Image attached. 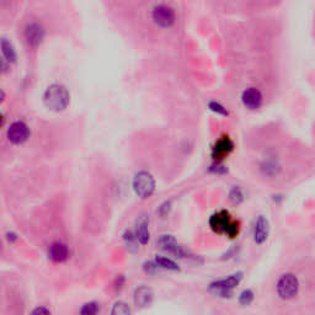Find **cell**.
Listing matches in <instances>:
<instances>
[{"label":"cell","instance_id":"30","mask_svg":"<svg viewBox=\"0 0 315 315\" xmlns=\"http://www.w3.org/2000/svg\"><path fill=\"white\" fill-rule=\"evenodd\" d=\"M16 239V234H14V233H7V240H9L10 243H14Z\"/></svg>","mask_w":315,"mask_h":315},{"label":"cell","instance_id":"11","mask_svg":"<svg viewBox=\"0 0 315 315\" xmlns=\"http://www.w3.org/2000/svg\"><path fill=\"white\" fill-rule=\"evenodd\" d=\"M233 149H234V144H233L232 139L228 136H223L214 144L213 149H212V158L216 159V160H221V159L229 155Z\"/></svg>","mask_w":315,"mask_h":315},{"label":"cell","instance_id":"6","mask_svg":"<svg viewBox=\"0 0 315 315\" xmlns=\"http://www.w3.org/2000/svg\"><path fill=\"white\" fill-rule=\"evenodd\" d=\"M30 128L25 122L22 121H16L9 127L6 132L7 139L12 143V144H22L30 137Z\"/></svg>","mask_w":315,"mask_h":315},{"label":"cell","instance_id":"15","mask_svg":"<svg viewBox=\"0 0 315 315\" xmlns=\"http://www.w3.org/2000/svg\"><path fill=\"white\" fill-rule=\"evenodd\" d=\"M148 223H149V219L145 216H143L142 218H139V221L137 222L136 237L142 245L148 244V242H149L150 235L149 230H148Z\"/></svg>","mask_w":315,"mask_h":315},{"label":"cell","instance_id":"12","mask_svg":"<svg viewBox=\"0 0 315 315\" xmlns=\"http://www.w3.org/2000/svg\"><path fill=\"white\" fill-rule=\"evenodd\" d=\"M48 258L53 263H64L69 258V249L63 243H53L48 249Z\"/></svg>","mask_w":315,"mask_h":315},{"label":"cell","instance_id":"29","mask_svg":"<svg viewBox=\"0 0 315 315\" xmlns=\"http://www.w3.org/2000/svg\"><path fill=\"white\" fill-rule=\"evenodd\" d=\"M124 283V279L122 276H118L117 280H116V290H121L122 288V285Z\"/></svg>","mask_w":315,"mask_h":315},{"label":"cell","instance_id":"27","mask_svg":"<svg viewBox=\"0 0 315 315\" xmlns=\"http://www.w3.org/2000/svg\"><path fill=\"white\" fill-rule=\"evenodd\" d=\"M210 170L212 171V173H216V174H224L228 171L223 165H218V164H214V165H212Z\"/></svg>","mask_w":315,"mask_h":315},{"label":"cell","instance_id":"9","mask_svg":"<svg viewBox=\"0 0 315 315\" xmlns=\"http://www.w3.org/2000/svg\"><path fill=\"white\" fill-rule=\"evenodd\" d=\"M25 38L31 47H37L44 38L43 26L37 22L28 23L25 28Z\"/></svg>","mask_w":315,"mask_h":315},{"label":"cell","instance_id":"22","mask_svg":"<svg viewBox=\"0 0 315 315\" xmlns=\"http://www.w3.org/2000/svg\"><path fill=\"white\" fill-rule=\"evenodd\" d=\"M97 313H99V304L96 302H89L80 309V315H97Z\"/></svg>","mask_w":315,"mask_h":315},{"label":"cell","instance_id":"21","mask_svg":"<svg viewBox=\"0 0 315 315\" xmlns=\"http://www.w3.org/2000/svg\"><path fill=\"white\" fill-rule=\"evenodd\" d=\"M229 198L234 205H239L244 201V191L239 186H234L229 192Z\"/></svg>","mask_w":315,"mask_h":315},{"label":"cell","instance_id":"8","mask_svg":"<svg viewBox=\"0 0 315 315\" xmlns=\"http://www.w3.org/2000/svg\"><path fill=\"white\" fill-rule=\"evenodd\" d=\"M158 244L160 246V249L173 254L176 258L184 259L187 258V255H189V251H186L181 245L177 244L173 235H161L158 240Z\"/></svg>","mask_w":315,"mask_h":315},{"label":"cell","instance_id":"4","mask_svg":"<svg viewBox=\"0 0 315 315\" xmlns=\"http://www.w3.org/2000/svg\"><path fill=\"white\" fill-rule=\"evenodd\" d=\"M277 295L282 299H292L298 295L299 281L293 274H285L277 282Z\"/></svg>","mask_w":315,"mask_h":315},{"label":"cell","instance_id":"19","mask_svg":"<svg viewBox=\"0 0 315 315\" xmlns=\"http://www.w3.org/2000/svg\"><path fill=\"white\" fill-rule=\"evenodd\" d=\"M155 264H157L158 267H160V269L170 270V271H179L180 270L175 261H173L171 259L164 258V256H157Z\"/></svg>","mask_w":315,"mask_h":315},{"label":"cell","instance_id":"2","mask_svg":"<svg viewBox=\"0 0 315 315\" xmlns=\"http://www.w3.org/2000/svg\"><path fill=\"white\" fill-rule=\"evenodd\" d=\"M243 279L242 272H237L234 275H230L226 279L217 280L210 285V291L214 295L223 298H229L233 295V290L237 287Z\"/></svg>","mask_w":315,"mask_h":315},{"label":"cell","instance_id":"25","mask_svg":"<svg viewBox=\"0 0 315 315\" xmlns=\"http://www.w3.org/2000/svg\"><path fill=\"white\" fill-rule=\"evenodd\" d=\"M170 208H171V202L170 201H166V202H164L163 205L159 207V214L163 217L166 216V214L169 213V211H170Z\"/></svg>","mask_w":315,"mask_h":315},{"label":"cell","instance_id":"7","mask_svg":"<svg viewBox=\"0 0 315 315\" xmlns=\"http://www.w3.org/2000/svg\"><path fill=\"white\" fill-rule=\"evenodd\" d=\"M233 224H234V222H232L230 214L228 213L227 211L217 212V213H214L210 219L211 228L216 233H219V234H223V233L228 234Z\"/></svg>","mask_w":315,"mask_h":315},{"label":"cell","instance_id":"17","mask_svg":"<svg viewBox=\"0 0 315 315\" xmlns=\"http://www.w3.org/2000/svg\"><path fill=\"white\" fill-rule=\"evenodd\" d=\"M1 52L4 59L9 63H14L16 60V52H15L14 46L6 38H1Z\"/></svg>","mask_w":315,"mask_h":315},{"label":"cell","instance_id":"1","mask_svg":"<svg viewBox=\"0 0 315 315\" xmlns=\"http://www.w3.org/2000/svg\"><path fill=\"white\" fill-rule=\"evenodd\" d=\"M43 102L49 110L59 112V111L65 110L69 105L70 94L68 89L62 84H52L44 91Z\"/></svg>","mask_w":315,"mask_h":315},{"label":"cell","instance_id":"23","mask_svg":"<svg viewBox=\"0 0 315 315\" xmlns=\"http://www.w3.org/2000/svg\"><path fill=\"white\" fill-rule=\"evenodd\" d=\"M254 301V293L251 290H245L240 293L239 296V303L242 306H249L251 304V302Z\"/></svg>","mask_w":315,"mask_h":315},{"label":"cell","instance_id":"26","mask_svg":"<svg viewBox=\"0 0 315 315\" xmlns=\"http://www.w3.org/2000/svg\"><path fill=\"white\" fill-rule=\"evenodd\" d=\"M31 315H52V314H51V312H49L47 308H44V307H37V308L33 309Z\"/></svg>","mask_w":315,"mask_h":315},{"label":"cell","instance_id":"10","mask_svg":"<svg viewBox=\"0 0 315 315\" xmlns=\"http://www.w3.org/2000/svg\"><path fill=\"white\" fill-rule=\"evenodd\" d=\"M263 94L260 90L256 88H249L246 89L242 95V101L245 107L250 108V110H258L263 105Z\"/></svg>","mask_w":315,"mask_h":315},{"label":"cell","instance_id":"16","mask_svg":"<svg viewBox=\"0 0 315 315\" xmlns=\"http://www.w3.org/2000/svg\"><path fill=\"white\" fill-rule=\"evenodd\" d=\"M280 170L281 165L279 164V160H277V159H266V160H264V163L261 164V171H263L266 176H276L277 174L280 173Z\"/></svg>","mask_w":315,"mask_h":315},{"label":"cell","instance_id":"20","mask_svg":"<svg viewBox=\"0 0 315 315\" xmlns=\"http://www.w3.org/2000/svg\"><path fill=\"white\" fill-rule=\"evenodd\" d=\"M111 315H131V308H129L127 303L118 301L112 307Z\"/></svg>","mask_w":315,"mask_h":315},{"label":"cell","instance_id":"13","mask_svg":"<svg viewBox=\"0 0 315 315\" xmlns=\"http://www.w3.org/2000/svg\"><path fill=\"white\" fill-rule=\"evenodd\" d=\"M269 221L264 216H260L256 221L255 227H254V242L259 245L264 244L267 240V237H269Z\"/></svg>","mask_w":315,"mask_h":315},{"label":"cell","instance_id":"24","mask_svg":"<svg viewBox=\"0 0 315 315\" xmlns=\"http://www.w3.org/2000/svg\"><path fill=\"white\" fill-rule=\"evenodd\" d=\"M208 107L211 108L213 112L218 113V115H222V116H228V110L226 107H224L223 105H221L219 102H216V101H211L210 104H208Z\"/></svg>","mask_w":315,"mask_h":315},{"label":"cell","instance_id":"3","mask_svg":"<svg viewBox=\"0 0 315 315\" xmlns=\"http://www.w3.org/2000/svg\"><path fill=\"white\" fill-rule=\"evenodd\" d=\"M133 190L140 198H149L155 191V180L148 171H139L133 179Z\"/></svg>","mask_w":315,"mask_h":315},{"label":"cell","instance_id":"5","mask_svg":"<svg viewBox=\"0 0 315 315\" xmlns=\"http://www.w3.org/2000/svg\"><path fill=\"white\" fill-rule=\"evenodd\" d=\"M153 20L157 25L161 26V27H170L175 22V11L171 6L169 5H158L153 10Z\"/></svg>","mask_w":315,"mask_h":315},{"label":"cell","instance_id":"28","mask_svg":"<svg viewBox=\"0 0 315 315\" xmlns=\"http://www.w3.org/2000/svg\"><path fill=\"white\" fill-rule=\"evenodd\" d=\"M157 269H158V265L155 263H145L144 265V270L147 272H149V274H155Z\"/></svg>","mask_w":315,"mask_h":315},{"label":"cell","instance_id":"18","mask_svg":"<svg viewBox=\"0 0 315 315\" xmlns=\"http://www.w3.org/2000/svg\"><path fill=\"white\" fill-rule=\"evenodd\" d=\"M123 240L124 243H126L127 249H128L131 253L138 251V239H137V237L131 232V230H126V233L123 234Z\"/></svg>","mask_w":315,"mask_h":315},{"label":"cell","instance_id":"14","mask_svg":"<svg viewBox=\"0 0 315 315\" xmlns=\"http://www.w3.org/2000/svg\"><path fill=\"white\" fill-rule=\"evenodd\" d=\"M134 304L139 308H144L148 307L153 301V291L147 286H140L134 291Z\"/></svg>","mask_w":315,"mask_h":315}]
</instances>
